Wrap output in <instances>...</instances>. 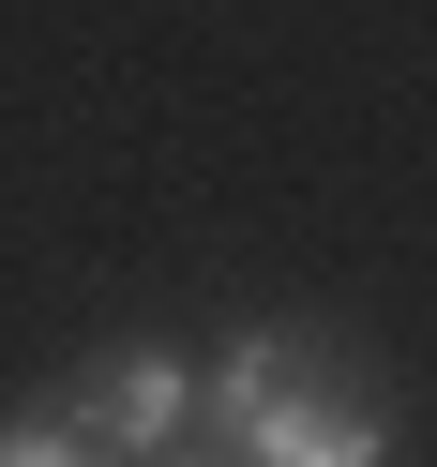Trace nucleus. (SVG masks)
Listing matches in <instances>:
<instances>
[{
    "label": "nucleus",
    "mask_w": 437,
    "mask_h": 467,
    "mask_svg": "<svg viewBox=\"0 0 437 467\" xmlns=\"http://www.w3.org/2000/svg\"><path fill=\"white\" fill-rule=\"evenodd\" d=\"M196 422L242 467H392L407 452L377 362H347L332 332H242L226 362H196Z\"/></svg>",
    "instance_id": "1"
},
{
    "label": "nucleus",
    "mask_w": 437,
    "mask_h": 467,
    "mask_svg": "<svg viewBox=\"0 0 437 467\" xmlns=\"http://www.w3.org/2000/svg\"><path fill=\"white\" fill-rule=\"evenodd\" d=\"M46 407H61L106 467H166V452L196 437V362H182V347H91Z\"/></svg>",
    "instance_id": "2"
},
{
    "label": "nucleus",
    "mask_w": 437,
    "mask_h": 467,
    "mask_svg": "<svg viewBox=\"0 0 437 467\" xmlns=\"http://www.w3.org/2000/svg\"><path fill=\"white\" fill-rule=\"evenodd\" d=\"M0 467H106V452L61 422V407H16V422H0Z\"/></svg>",
    "instance_id": "3"
},
{
    "label": "nucleus",
    "mask_w": 437,
    "mask_h": 467,
    "mask_svg": "<svg viewBox=\"0 0 437 467\" xmlns=\"http://www.w3.org/2000/svg\"><path fill=\"white\" fill-rule=\"evenodd\" d=\"M166 467H242V452H166Z\"/></svg>",
    "instance_id": "4"
}]
</instances>
